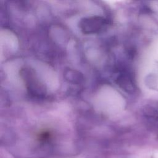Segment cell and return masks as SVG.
<instances>
[{
	"instance_id": "1",
	"label": "cell",
	"mask_w": 158,
	"mask_h": 158,
	"mask_svg": "<svg viewBox=\"0 0 158 158\" xmlns=\"http://www.w3.org/2000/svg\"><path fill=\"white\" fill-rule=\"evenodd\" d=\"M109 25L107 19L101 16H91L81 19L79 23L81 31L85 34H93L103 31Z\"/></svg>"
}]
</instances>
